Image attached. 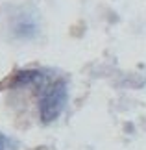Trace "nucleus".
Segmentation results:
<instances>
[{
  "instance_id": "nucleus-1",
  "label": "nucleus",
  "mask_w": 146,
  "mask_h": 150,
  "mask_svg": "<svg viewBox=\"0 0 146 150\" xmlns=\"http://www.w3.org/2000/svg\"><path fill=\"white\" fill-rule=\"evenodd\" d=\"M67 104V83L65 80H56L50 83L41 96L39 102V115L44 124H50L59 117Z\"/></svg>"
},
{
  "instance_id": "nucleus-2",
  "label": "nucleus",
  "mask_w": 146,
  "mask_h": 150,
  "mask_svg": "<svg viewBox=\"0 0 146 150\" xmlns=\"http://www.w3.org/2000/svg\"><path fill=\"white\" fill-rule=\"evenodd\" d=\"M44 82V74L41 71H20L11 78V87H19V85H39Z\"/></svg>"
},
{
  "instance_id": "nucleus-3",
  "label": "nucleus",
  "mask_w": 146,
  "mask_h": 150,
  "mask_svg": "<svg viewBox=\"0 0 146 150\" xmlns=\"http://www.w3.org/2000/svg\"><path fill=\"white\" fill-rule=\"evenodd\" d=\"M0 150H6V139L0 135Z\"/></svg>"
}]
</instances>
